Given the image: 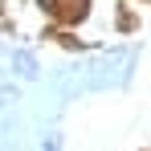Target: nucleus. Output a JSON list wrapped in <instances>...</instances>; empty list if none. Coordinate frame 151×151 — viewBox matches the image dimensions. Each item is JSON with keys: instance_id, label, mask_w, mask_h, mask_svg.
I'll list each match as a JSON object with an SVG mask.
<instances>
[{"instance_id": "f257e3e1", "label": "nucleus", "mask_w": 151, "mask_h": 151, "mask_svg": "<svg viewBox=\"0 0 151 151\" xmlns=\"http://www.w3.org/2000/svg\"><path fill=\"white\" fill-rule=\"evenodd\" d=\"M131 65H135V53L131 49H119V53H106L98 61L74 70L82 82H74V90H102V86H123L131 78Z\"/></svg>"}, {"instance_id": "f03ea898", "label": "nucleus", "mask_w": 151, "mask_h": 151, "mask_svg": "<svg viewBox=\"0 0 151 151\" xmlns=\"http://www.w3.org/2000/svg\"><path fill=\"white\" fill-rule=\"evenodd\" d=\"M12 70L25 78V82H33V78L41 74V70H37V57H33L29 49H17V53H12Z\"/></svg>"}, {"instance_id": "7ed1b4c3", "label": "nucleus", "mask_w": 151, "mask_h": 151, "mask_svg": "<svg viewBox=\"0 0 151 151\" xmlns=\"http://www.w3.org/2000/svg\"><path fill=\"white\" fill-rule=\"evenodd\" d=\"M45 151H61V135H57V131L45 135Z\"/></svg>"}]
</instances>
